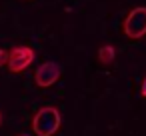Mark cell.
Masks as SVG:
<instances>
[{
    "label": "cell",
    "mask_w": 146,
    "mask_h": 136,
    "mask_svg": "<svg viewBox=\"0 0 146 136\" xmlns=\"http://www.w3.org/2000/svg\"><path fill=\"white\" fill-rule=\"evenodd\" d=\"M60 124H62V118L56 106H42L32 118V130L36 136H54Z\"/></svg>",
    "instance_id": "obj_1"
},
{
    "label": "cell",
    "mask_w": 146,
    "mask_h": 136,
    "mask_svg": "<svg viewBox=\"0 0 146 136\" xmlns=\"http://www.w3.org/2000/svg\"><path fill=\"white\" fill-rule=\"evenodd\" d=\"M122 32L130 40H140L146 36V6H136L128 12L122 22Z\"/></svg>",
    "instance_id": "obj_2"
},
{
    "label": "cell",
    "mask_w": 146,
    "mask_h": 136,
    "mask_svg": "<svg viewBox=\"0 0 146 136\" xmlns=\"http://www.w3.org/2000/svg\"><path fill=\"white\" fill-rule=\"evenodd\" d=\"M34 58H36L34 48H30V46H14V48L8 50V62H6V66H8V70L12 74H18V72H24L32 64Z\"/></svg>",
    "instance_id": "obj_3"
},
{
    "label": "cell",
    "mask_w": 146,
    "mask_h": 136,
    "mask_svg": "<svg viewBox=\"0 0 146 136\" xmlns=\"http://www.w3.org/2000/svg\"><path fill=\"white\" fill-rule=\"evenodd\" d=\"M62 68L58 62H42L36 70H34V82L38 88H50L60 80Z\"/></svg>",
    "instance_id": "obj_4"
},
{
    "label": "cell",
    "mask_w": 146,
    "mask_h": 136,
    "mask_svg": "<svg viewBox=\"0 0 146 136\" xmlns=\"http://www.w3.org/2000/svg\"><path fill=\"white\" fill-rule=\"evenodd\" d=\"M114 58H116V48H114L112 44H104V46L98 48V62H100L102 66L112 64Z\"/></svg>",
    "instance_id": "obj_5"
},
{
    "label": "cell",
    "mask_w": 146,
    "mask_h": 136,
    "mask_svg": "<svg viewBox=\"0 0 146 136\" xmlns=\"http://www.w3.org/2000/svg\"><path fill=\"white\" fill-rule=\"evenodd\" d=\"M6 62H8V50L0 48V68H2V66H4Z\"/></svg>",
    "instance_id": "obj_6"
},
{
    "label": "cell",
    "mask_w": 146,
    "mask_h": 136,
    "mask_svg": "<svg viewBox=\"0 0 146 136\" xmlns=\"http://www.w3.org/2000/svg\"><path fill=\"white\" fill-rule=\"evenodd\" d=\"M140 96H144V98H146V76H144V80H142V86H140Z\"/></svg>",
    "instance_id": "obj_7"
},
{
    "label": "cell",
    "mask_w": 146,
    "mask_h": 136,
    "mask_svg": "<svg viewBox=\"0 0 146 136\" xmlns=\"http://www.w3.org/2000/svg\"><path fill=\"white\" fill-rule=\"evenodd\" d=\"M18 136H30V134H18Z\"/></svg>",
    "instance_id": "obj_8"
},
{
    "label": "cell",
    "mask_w": 146,
    "mask_h": 136,
    "mask_svg": "<svg viewBox=\"0 0 146 136\" xmlns=\"http://www.w3.org/2000/svg\"><path fill=\"white\" fill-rule=\"evenodd\" d=\"M0 124H2V114H0Z\"/></svg>",
    "instance_id": "obj_9"
}]
</instances>
